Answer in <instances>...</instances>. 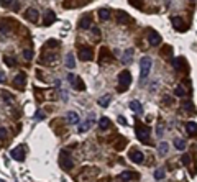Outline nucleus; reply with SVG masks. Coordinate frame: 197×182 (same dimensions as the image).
I'll use <instances>...</instances> for the list:
<instances>
[{
  "mask_svg": "<svg viewBox=\"0 0 197 182\" xmlns=\"http://www.w3.org/2000/svg\"><path fill=\"white\" fill-rule=\"evenodd\" d=\"M118 123L120 125H127V120L123 118V116H118Z\"/></svg>",
  "mask_w": 197,
  "mask_h": 182,
  "instance_id": "nucleus-39",
  "label": "nucleus"
},
{
  "mask_svg": "<svg viewBox=\"0 0 197 182\" xmlns=\"http://www.w3.org/2000/svg\"><path fill=\"white\" fill-rule=\"evenodd\" d=\"M186 130L189 135H194V133H197V125L194 121H189V123H186Z\"/></svg>",
  "mask_w": 197,
  "mask_h": 182,
  "instance_id": "nucleus-26",
  "label": "nucleus"
},
{
  "mask_svg": "<svg viewBox=\"0 0 197 182\" xmlns=\"http://www.w3.org/2000/svg\"><path fill=\"white\" fill-rule=\"evenodd\" d=\"M25 151H26L25 146H18V148L12 149V151H10V156L13 157L15 161H23V159H25Z\"/></svg>",
  "mask_w": 197,
  "mask_h": 182,
  "instance_id": "nucleus-6",
  "label": "nucleus"
},
{
  "mask_svg": "<svg viewBox=\"0 0 197 182\" xmlns=\"http://www.w3.org/2000/svg\"><path fill=\"white\" fill-rule=\"evenodd\" d=\"M110 100H112V95L107 94V95H104V97H100V99H99V105H100L102 108H105V107H108Z\"/></svg>",
  "mask_w": 197,
  "mask_h": 182,
  "instance_id": "nucleus-18",
  "label": "nucleus"
},
{
  "mask_svg": "<svg viewBox=\"0 0 197 182\" xmlns=\"http://www.w3.org/2000/svg\"><path fill=\"white\" fill-rule=\"evenodd\" d=\"M3 62H5L8 67H15V66H17V59L12 58V56H3Z\"/></svg>",
  "mask_w": 197,
  "mask_h": 182,
  "instance_id": "nucleus-25",
  "label": "nucleus"
},
{
  "mask_svg": "<svg viewBox=\"0 0 197 182\" xmlns=\"http://www.w3.org/2000/svg\"><path fill=\"white\" fill-rule=\"evenodd\" d=\"M125 22H130V17L125 13H118V23H125Z\"/></svg>",
  "mask_w": 197,
  "mask_h": 182,
  "instance_id": "nucleus-32",
  "label": "nucleus"
},
{
  "mask_svg": "<svg viewBox=\"0 0 197 182\" xmlns=\"http://www.w3.org/2000/svg\"><path fill=\"white\" fill-rule=\"evenodd\" d=\"M150 133L151 131L146 125L136 121V138H138V141H141L143 144H148L150 143Z\"/></svg>",
  "mask_w": 197,
  "mask_h": 182,
  "instance_id": "nucleus-2",
  "label": "nucleus"
},
{
  "mask_svg": "<svg viewBox=\"0 0 197 182\" xmlns=\"http://www.w3.org/2000/svg\"><path fill=\"white\" fill-rule=\"evenodd\" d=\"M3 100H5V102L7 100H8V102H13V97H12L10 94H3Z\"/></svg>",
  "mask_w": 197,
  "mask_h": 182,
  "instance_id": "nucleus-38",
  "label": "nucleus"
},
{
  "mask_svg": "<svg viewBox=\"0 0 197 182\" xmlns=\"http://www.w3.org/2000/svg\"><path fill=\"white\" fill-rule=\"evenodd\" d=\"M186 94H187V92H186V89H184L182 86H178L174 89V95H178V97H184Z\"/></svg>",
  "mask_w": 197,
  "mask_h": 182,
  "instance_id": "nucleus-29",
  "label": "nucleus"
},
{
  "mask_svg": "<svg viewBox=\"0 0 197 182\" xmlns=\"http://www.w3.org/2000/svg\"><path fill=\"white\" fill-rule=\"evenodd\" d=\"M174 146H176L178 151H184V149H186V141H184L182 138H176L174 140Z\"/></svg>",
  "mask_w": 197,
  "mask_h": 182,
  "instance_id": "nucleus-21",
  "label": "nucleus"
},
{
  "mask_svg": "<svg viewBox=\"0 0 197 182\" xmlns=\"http://www.w3.org/2000/svg\"><path fill=\"white\" fill-rule=\"evenodd\" d=\"M136 177H138V176H136L135 172L125 171V172H122V174L118 176V179H120V180H131V179H136Z\"/></svg>",
  "mask_w": 197,
  "mask_h": 182,
  "instance_id": "nucleus-16",
  "label": "nucleus"
},
{
  "mask_svg": "<svg viewBox=\"0 0 197 182\" xmlns=\"http://www.w3.org/2000/svg\"><path fill=\"white\" fill-rule=\"evenodd\" d=\"M99 17H100V20L105 22V20L110 18V12H108L107 8H102V10H99Z\"/></svg>",
  "mask_w": 197,
  "mask_h": 182,
  "instance_id": "nucleus-27",
  "label": "nucleus"
},
{
  "mask_svg": "<svg viewBox=\"0 0 197 182\" xmlns=\"http://www.w3.org/2000/svg\"><path fill=\"white\" fill-rule=\"evenodd\" d=\"M90 30H92V35H95V36H100V30L97 26H90Z\"/></svg>",
  "mask_w": 197,
  "mask_h": 182,
  "instance_id": "nucleus-37",
  "label": "nucleus"
},
{
  "mask_svg": "<svg viewBox=\"0 0 197 182\" xmlns=\"http://www.w3.org/2000/svg\"><path fill=\"white\" fill-rule=\"evenodd\" d=\"M0 82H5V74L2 71H0Z\"/></svg>",
  "mask_w": 197,
  "mask_h": 182,
  "instance_id": "nucleus-41",
  "label": "nucleus"
},
{
  "mask_svg": "<svg viewBox=\"0 0 197 182\" xmlns=\"http://www.w3.org/2000/svg\"><path fill=\"white\" fill-rule=\"evenodd\" d=\"M38 17H39V13H38L36 8H28L26 13H25V18L28 20V22H33V23L38 22Z\"/></svg>",
  "mask_w": 197,
  "mask_h": 182,
  "instance_id": "nucleus-11",
  "label": "nucleus"
},
{
  "mask_svg": "<svg viewBox=\"0 0 197 182\" xmlns=\"http://www.w3.org/2000/svg\"><path fill=\"white\" fill-rule=\"evenodd\" d=\"M25 84H26V76H25V72H20V74L15 76L13 86L17 87V89H23V87H25Z\"/></svg>",
  "mask_w": 197,
  "mask_h": 182,
  "instance_id": "nucleus-10",
  "label": "nucleus"
},
{
  "mask_svg": "<svg viewBox=\"0 0 197 182\" xmlns=\"http://www.w3.org/2000/svg\"><path fill=\"white\" fill-rule=\"evenodd\" d=\"M64 64H66V67H69V69H74V67H76V59H74V56H72V52H67V54H66V61H64Z\"/></svg>",
  "mask_w": 197,
  "mask_h": 182,
  "instance_id": "nucleus-14",
  "label": "nucleus"
},
{
  "mask_svg": "<svg viewBox=\"0 0 197 182\" xmlns=\"http://www.w3.org/2000/svg\"><path fill=\"white\" fill-rule=\"evenodd\" d=\"M7 138V130H5V128H3V126H0V140H5Z\"/></svg>",
  "mask_w": 197,
  "mask_h": 182,
  "instance_id": "nucleus-35",
  "label": "nucleus"
},
{
  "mask_svg": "<svg viewBox=\"0 0 197 182\" xmlns=\"http://www.w3.org/2000/svg\"><path fill=\"white\" fill-rule=\"evenodd\" d=\"M172 25H174L176 30H178V28H179L181 31H184V30H186V25H184V22H182L181 18H178V17H174V18H172Z\"/></svg>",
  "mask_w": 197,
  "mask_h": 182,
  "instance_id": "nucleus-19",
  "label": "nucleus"
},
{
  "mask_svg": "<svg viewBox=\"0 0 197 182\" xmlns=\"http://www.w3.org/2000/svg\"><path fill=\"white\" fill-rule=\"evenodd\" d=\"M192 2H195V0H192Z\"/></svg>",
  "mask_w": 197,
  "mask_h": 182,
  "instance_id": "nucleus-45",
  "label": "nucleus"
},
{
  "mask_svg": "<svg viewBox=\"0 0 197 182\" xmlns=\"http://www.w3.org/2000/svg\"><path fill=\"white\" fill-rule=\"evenodd\" d=\"M0 182H3V180H2V179H0Z\"/></svg>",
  "mask_w": 197,
  "mask_h": 182,
  "instance_id": "nucleus-44",
  "label": "nucleus"
},
{
  "mask_svg": "<svg viewBox=\"0 0 197 182\" xmlns=\"http://www.w3.org/2000/svg\"><path fill=\"white\" fill-rule=\"evenodd\" d=\"M79 58L82 61H92L94 59V52H92L90 48H81V51H79Z\"/></svg>",
  "mask_w": 197,
  "mask_h": 182,
  "instance_id": "nucleus-8",
  "label": "nucleus"
},
{
  "mask_svg": "<svg viewBox=\"0 0 197 182\" xmlns=\"http://www.w3.org/2000/svg\"><path fill=\"white\" fill-rule=\"evenodd\" d=\"M148 43H150L151 46H158V44L161 43V36H159V33H156L155 30H151L150 35H148Z\"/></svg>",
  "mask_w": 197,
  "mask_h": 182,
  "instance_id": "nucleus-9",
  "label": "nucleus"
},
{
  "mask_svg": "<svg viewBox=\"0 0 197 182\" xmlns=\"http://www.w3.org/2000/svg\"><path fill=\"white\" fill-rule=\"evenodd\" d=\"M182 108L184 110H187V112H194V107H192V102H182Z\"/></svg>",
  "mask_w": 197,
  "mask_h": 182,
  "instance_id": "nucleus-34",
  "label": "nucleus"
},
{
  "mask_svg": "<svg viewBox=\"0 0 197 182\" xmlns=\"http://www.w3.org/2000/svg\"><path fill=\"white\" fill-rule=\"evenodd\" d=\"M66 118H67V123H71V125H77L79 123V115L76 112H67Z\"/></svg>",
  "mask_w": 197,
  "mask_h": 182,
  "instance_id": "nucleus-15",
  "label": "nucleus"
},
{
  "mask_svg": "<svg viewBox=\"0 0 197 182\" xmlns=\"http://www.w3.org/2000/svg\"><path fill=\"white\" fill-rule=\"evenodd\" d=\"M155 179L156 180L164 179V169H156V171H155Z\"/></svg>",
  "mask_w": 197,
  "mask_h": 182,
  "instance_id": "nucleus-30",
  "label": "nucleus"
},
{
  "mask_svg": "<svg viewBox=\"0 0 197 182\" xmlns=\"http://www.w3.org/2000/svg\"><path fill=\"white\" fill-rule=\"evenodd\" d=\"M168 149H169V144L166 143V141H161V143L158 144V153H159V156H164L168 153Z\"/></svg>",
  "mask_w": 197,
  "mask_h": 182,
  "instance_id": "nucleus-20",
  "label": "nucleus"
},
{
  "mask_svg": "<svg viewBox=\"0 0 197 182\" xmlns=\"http://www.w3.org/2000/svg\"><path fill=\"white\" fill-rule=\"evenodd\" d=\"M56 46H59L58 39H49V41L46 43V48H56Z\"/></svg>",
  "mask_w": 197,
  "mask_h": 182,
  "instance_id": "nucleus-33",
  "label": "nucleus"
},
{
  "mask_svg": "<svg viewBox=\"0 0 197 182\" xmlns=\"http://www.w3.org/2000/svg\"><path fill=\"white\" fill-rule=\"evenodd\" d=\"M138 2H140V0H138ZM130 3H131V5H135L136 2H135V0H130Z\"/></svg>",
  "mask_w": 197,
  "mask_h": 182,
  "instance_id": "nucleus-43",
  "label": "nucleus"
},
{
  "mask_svg": "<svg viewBox=\"0 0 197 182\" xmlns=\"http://www.w3.org/2000/svg\"><path fill=\"white\" fill-rule=\"evenodd\" d=\"M172 66H174V69H182V67L186 66V61H184L182 58L172 59Z\"/></svg>",
  "mask_w": 197,
  "mask_h": 182,
  "instance_id": "nucleus-24",
  "label": "nucleus"
},
{
  "mask_svg": "<svg viewBox=\"0 0 197 182\" xmlns=\"http://www.w3.org/2000/svg\"><path fill=\"white\" fill-rule=\"evenodd\" d=\"M128 157H130L131 163H135V164H141L143 161H144L143 153H141V151H138V149H131L130 154H128Z\"/></svg>",
  "mask_w": 197,
  "mask_h": 182,
  "instance_id": "nucleus-7",
  "label": "nucleus"
},
{
  "mask_svg": "<svg viewBox=\"0 0 197 182\" xmlns=\"http://www.w3.org/2000/svg\"><path fill=\"white\" fill-rule=\"evenodd\" d=\"M67 79H69V84L72 86V89H76V90H84V89H86V84L82 82V79L79 77V76L69 74V76H67Z\"/></svg>",
  "mask_w": 197,
  "mask_h": 182,
  "instance_id": "nucleus-5",
  "label": "nucleus"
},
{
  "mask_svg": "<svg viewBox=\"0 0 197 182\" xmlns=\"http://www.w3.org/2000/svg\"><path fill=\"white\" fill-rule=\"evenodd\" d=\"M56 22V15H54V12H48V17L45 18V26H49L51 23H54Z\"/></svg>",
  "mask_w": 197,
  "mask_h": 182,
  "instance_id": "nucleus-22",
  "label": "nucleus"
},
{
  "mask_svg": "<svg viewBox=\"0 0 197 182\" xmlns=\"http://www.w3.org/2000/svg\"><path fill=\"white\" fill-rule=\"evenodd\" d=\"M12 2H13V0H2V3H3V5H5V7H7V5H10Z\"/></svg>",
  "mask_w": 197,
  "mask_h": 182,
  "instance_id": "nucleus-42",
  "label": "nucleus"
},
{
  "mask_svg": "<svg viewBox=\"0 0 197 182\" xmlns=\"http://www.w3.org/2000/svg\"><path fill=\"white\" fill-rule=\"evenodd\" d=\"M43 118H45V115H43V112H36V113H35V120H36V121H41Z\"/></svg>",
  "mask_w": 197,
  "mask_h": 182,
  "instance_id": "nucleus-36",
  "label": "nucleus"
},
{
  "mask_svg": "<svg viewBox=\"0 0 197 182\" xmlns=\"http://www.w3.org/2000/svg\"><path fill=\"white\" fill-rule=\"evenodd\" d=\"M23 58H25L26 61L33 59V51H31V49H25V51H23Z\"/></svg>",
  "mask_w": 197,
  "mask_h": 182,
  "instance_id": "nucleus-31",
  "label": "nucleus"
},
{
  "mask_svg": "<svg viewBox=\"0 0 197 182\" xmlns=\"http://www.w3.org/2000/svg\"><path fill=\"white\" fill-rule=\"evenodd\" d=\"M151 66H153V61H151L150 56H143V58L140 59V80H141V84L144 82V79L148 77V74H150Z\"/></svg>",
  "mask_w": 197,
  "mask_h": 182,
  "instance_id": "nucleus-1",
  "label": "nucleus"
},
{
  "mask_svg": "<svg viewBox=\"0 0 197 182\" xmlns=\"http://www.w3.org/2000/svg\"><path fill=\"white\" fill-rule=\"evenodd\" d=\"M79 26L81 28H90V17H86V18H82L81 22H79Z\"/></svg>",
  "mask_w": 197,
  "mask_h": 182,
  "instance_id": "nucleus-28",
  "label": "nucleus"
},
{
  "mask_svg": "<svg viewBox=\"0 0 197 182\" xmlns=\"http://www.w3.org/2000/svg\"><path fill=\"white\" fill-rule=\"evenodd\" d=\"M108 126H110V120H108L107 116H102V118L99 120V128L100 130H107Z\"/></svg>",
  "mask_w": 197,
  "mask_h": 182,
  "instance_id": "nucleus-23",
  "label": "nucleus"
},
{
  "mask_svg": "<svg viewBox=\"0 0 197 182\" xmlns=\"http://www.w3.org/2000/svg\"><path fill=\"white\" fill-rule=\"evenodd\" d=\"M156 135H158V136H161V135H163V126H161V125L158 126V131H156Z\"/></svg>",
  "mask_w": 197,
  "mask_h": 182,
  "instance_id": "nucleus-40",
  "label": "nucleus"
},
{
  "mask_svg": "<svg viewBox=\"0 0 197 182\" xmlns=\"http://www.w3.org/2000/svg\"><path fill=\"white\" fill-rule=\"evenodd\" d=\"M59 164H61V167L64 169V171H71V169H72V159L67 156V151H66V149H63V151H61Z\"/></svg>",
  "mask_w": 197,
  "mask_h": 182,
  "instance_id": "nucleus-4",
  "label": "nucleus"
},
{
  "mask_svg": "<svg viewBox=\"0 0 197 182\" xmlns=\"http://www.w3.org/2000/svg\"><path fill=\"white\" fill-rule=\"evenodd\" d=\"M95 125V120L94 118H89L87 121H84V123L79 125V133H86V131H89L92 126Z\"/></svg>",
  "mask_w": 197,
  "mask_h": 182,
  "instance_id": "nucleus-12",
  "label": "nucleus"
},
{
  "mask_svg": "<svg viewBox=\"0 0 197 182\" xmlns=\"http://www.w3.org/2000/svg\"><path fill=\"white\" fill-rule=\"evenodd\" d=\"M133 54H135L133 49H127L125 52H123V56H122V62L127 64V66H128V64H131V61H133Z\"/></svg>",
  "mask_w": 197,
  "mask_h": 182,
  "instance_id": "nucleus-13",
  "label": "nucleus"
},
{
  "mask_svg": "<svg viewBox=\"0 0 197 182\" xmlns=\"http://www.w3.org/2000/svg\"><path fill=\"white\" fill-rule=\"evenodd\" d=\"M130 108L135 113H143V107H141V103H140L138 100H131V102H130Z\"/></svg>",
  "mask_w": 197,
  "mask_h": 182,
  "instance_id": "nucleus-17",
  "label": "nucleus"
},
{
  "mask_svg": "<svg viewBox=\"0 0 197 182\" xmlns=\"http://www.w3.org/2000/svg\"><path fill=\"white\" fill-rule=\"evenodd\" d=\"M131 84V74L128 71H122L118 74V92H125Z\"/></svg>",
  "mask_w": 197,
  "mask_h": 182,
  "instance_id": "nucleus-3",
  "label": "nucleus"
}]
</instances>
